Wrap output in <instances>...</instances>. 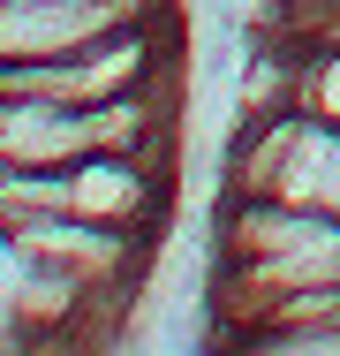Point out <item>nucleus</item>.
Returning a JSON list of instances; mask_svg holds the SVG:
<instances>
[{"mask_svg":"<svg viewBox=\"0 0 340 356\" xmlns=\"http://www.w3.org/2000/svg\"><path fill=\"white\" fill-rule=\"evenodd\" d=\"M31 258H46V266H61L76 273L83 288H99L106 303H121L129 281L144 273V243H151V227H106V220H83V213H61V205H46V213H15L0 220Z\"/></svg>","mask_w":340,"mask_h":356,"instance_id":"obj_1","label":"nucleus"},{"mask_svg":"<svg viewBox=\"0 0 340 356\" xmlns=\"http://www.w3.org/2000/svg\"><path fill=\"white\" fill-rule=\"evenodd\" d=\"M144 15H174V0H0V61H61Z\"/></svg>","mask_w":340,"mask_h":356,"instance_id":"obj_2","label":"nucleus"},{"mask_svg":"<svg viewBox=\"0 0 340 356\" xmlns=\"http://www.w3.org/2000/svg\"><path fill=\"white\" fill-rule=\"evenodd\" d=\"M83 152H106L99 106H61V99L0 91V167H68Z\"/></svg>","mask_w":340,"mask_h":356,"instance_id":"obj_3","label":"nucleus"},{"mask_svg":"<svg viewBox=\"0 0 340 356\" xmlns=\"http://www.w3.org/2000/svg\"><path fill=\"white\" fill-rule=\"evenodd\" d=\"M242 349H272V356H340V318H318V326H272V334H250Z\"/></svg>","mask_w":340,"mask_h":356,"instance_id":"obj_4","label":"nucleus"},{"mask_svg":"<svg viewBox=\"0 0 340 356\" xmlns=\"http://www.w3.org/2000/svg\"><path fill=\"white\" fill-rule=\"evenodd\" d=\"M303 114L340 122V46H310V69H303Z\"/></svg>","mask_w":340,"mask_h":356,"instance_id":"obj_5","label":"nucleus"},{"mask_svg":"<svg viewBox=\"0 0 340 356\" xmlns=\"http://www.w3.org/2000/svg\"><path fill=\"white\" fill-rule=\"evenodd\" d=\"M227 8H242V0H227Z\"/></svg>","mask_w":340,"mask_h":356,"instance_id":"obj_6","label":"nucleus"}]
</instances>
